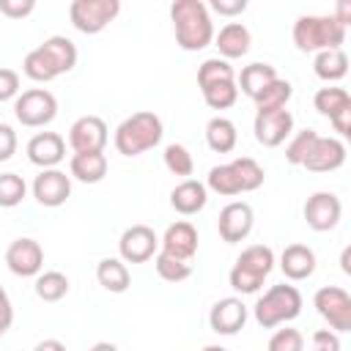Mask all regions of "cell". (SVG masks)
I'll return each instance as SVG.
<instances>
[{"label":"cell","mask_w":351,"mask_h":351,"mask_svg":"<svg viewBox=\"0 0 351 351\" xmlns=\"http://www.w3.org/2000/svg\"><path fill=\"white\" fill-rule=\"evenodd\" d=\"M200 93L211 110H228L239 99V85H236V80H222V82H211V85L200 88Z\"/></svg>","instance_id":"836d02e7"},{"label":"cell","mask_w":351,"mask_h":351,"mask_svg":"<svg viewBox=\"0 0 351 351\" xmlns=\"http://www.w3.org/2000/svg\"><path fill=\"white\" fill-rule=\"evenodd\" d=\"M346 162V143L340 137H315V143L310 145L302 167H307L310 173H332L340 170Z\"/></svg>","instance_id":"2e32d148"},{"label":"cell","mask_w":351,"mask_h":351,"mask_svg":"<svg viewBox=\"0 0 351 351\" xmlns=\"http://www.w3.org/2000/svg\"><path fill=\"white\" fill-rule=\"evenodd\" d=\"M313 71H315V77L324 80V82H337V80H343V77L348 74V58H346L343 47L315 52Z\"/></svg>","instance_id":"484cf974"},{"label":"cell","mask_w":351,"mask_h":351,"mask_svg":"<svg viewBox=\"0 0 351 351\" xmlns=\"http://www.w3.org/2000/svg\"><path fill=\"white\" fill-rule=\"evenodd\" d=\"M5 266L16 277H36L44 269V250L36 239H14L5 250Z\"/></svg>","instance_id":"9a60e30c"},{"label":"cell","mask_w":351,"mask_h":351,"mask_svg":"<svg viewBox=\"0 0 351 351\" xmlns=\"http://www.w3.org/2000/svg\"><path fill=\"white\" fill-rule=\"evenodd\" d=\"M162 134H165L162 118L151 110H140L118 123L112 143L121 156H140V154L156 148L162 143Z\"/></svg>","instance_id":"3957f363"},{"label":"cell","mask_w":351,"mask_h":351,"mask_svg":"<svg viewBox=\"0 0 351 351\" xmlns=\"http://www.w3.org/2000/svg\"><path fill=\"white\" fill-rule=\"evenodd\" d=\"M280 269L288 280L302 282L315 271V252L307 244H288L280 255Z\"/></svg>","instance_id":"cb8c5ba5"},{"label":"cell","mask_w":351,"mask_h":351,"mask_svg":"<svg viewBox=\"0 0 351 351\" xmlns=\"http://www.w3.org/2000/svg\"><path fill=\"white\" fill-rule=\"evenodd\" d=\"M27 184L16 173H0V208H14L25 200Z\"/></svg>","instance_id":"8d00e7d4"},{"label":"cell","mask_w":351,"mask_h":351,"mask_svg":"<svg viewBox=\"0 0 351 351\" xmlns=\"http://www.w3.org/2000/svg\"><path fill=\"white\" fill-rule=\"evenodd\" d=\"M36 11V0H0V14L8 19H25Z\"/></svg>","instance_id":"60d3db41"},{"label":"cell","mask_w":351,"mask_h":351,"mask_svg":"<svg viewBox=\"0 0 351 351\" xmlns=\"http://www.w3.org/2000/svg\"><path fill=\"white\" fill-rule=\"evenodd\" d=\"M255 225V214H252V206L244 203V200H233L228 203L222 211H219V219H217V230H219V239L225 244H239L250 236Z\"/></svg>","instance_id":"4fadbf2b"},{"label":"cell","mask_w":351,"mask_h":351,"mask_svg":"<svg viewBox=\"0 0 351 351\" xmlns=\"http://www.w3.org/2000/svg\"><path fill=\"white\" fill-rule=\"evenodd\" d=\"M346 30L332 14H302L291 27V38L299 52H321L343 47Z\"/></svg>","instance_id":"277c9868"},{"label":"cell","mask_w":351,"mask_h":351,"mask_svg":"<svg viewBox=\"0 0 351 351\" xmlns=\"http://www.w3.org/2000/svg\"><path fill=\"white\" fill-rule=\"evenodd\" d=\"M0 337H3V335H0Z\"/></svg>","instance_id":"816d5d0a"},{"label":"cell","mask_w":351,"mask_h":351,"mask_svg":"<svg viewBox=\"0 0 351 351\" xmlns=\"http://www.w3.org/2000/svg\"><path fill=\"white\" fill-rule=\"evenodd\" d=\"M14 324V307H11V299L5 293V288L0 285V335Z\"/></svg>","instance_id":"7dc6e473"},{"label":"cell","mask_w":351,"mask_h":351,"mask_svg":"<svg viewBox=\"0 0 351 351\" xmlns=\"http://www.w3.org/2000/svg\"><path fill=\"white\" fill-rule=\"evenodd\" d=\"M340 269H343L346 274H351V247H346V250L340 252Z\"/></svg>","instance_id":"681fc988"},{"label":"cell","mask_w":351,"mask_h":351,"mask_svg":"<svg viewBox=\"0 0 351 351\" xmlns=\"http://www.w3.org/2000/svg\"><path fill=\"white\" fill-rule=\"evenodd\" d=\"M315 313L329 324L335 332H351V296L340 285H324L313 296Z\"/></svg>","instance_id":"9c48e42d"},{"label":"cell","mask_w":351,"mask_h":351,"mask_svg":"<svg viewBox=\"0 0 351 351\" xmlns=\"http://www.w3.org/2000/svg\"><path fill=\"white\" fill-rule=\"evenodd\" d=\"M77 66V47L66 36H49L44 44L30 49L22 60V71L33 82H52L60 74H69Z\"/></svg>","instance_id":"7a4b0ae2"},{"label":"cell","mask_w":351,"mask_h":351,"mask_svg":"<svg viewBox=\"0 0 351 351\" xmlns=\"http://www.w3.org/2000/svg\"><path fill=\"white\" fill-rule=\"evenodd\" d=\"M159 250H165V252H170L176 258L192 261L195 252H197V230H195V225L186 222V219H178V222L167 225V230L159 239Z\"/></svg>","instance_id":"ffe728a7"},{"label":"cell","mask_w":351,"mask_h":351,"mask_svg":"<svg viewBox=\"0 0 351 351\" xmlns=\"http://www.w3.org/2000/svg\"><path fill=\"white\" fill-rule=\"evenodd\" d=\"M340 217H343V203L335 192H313L304 203V222L315 233H326L337 228Z\"/></svg>","instance_id":"7c38bea8"},{"label":"cell","mask_w":351,"mask_h":351,"mask_svg":"<svg viewBox=\"0 0 351 351\" xmlns=\"http://www.w3.org/2000/svg\"><path fill=\"white\" fill-rule=\"evenodd\" d=\"M156 250L159 236L148 225H132L118 239V258H123L126 263H145L156 255Z\"/></svg>","instance_id":"8fae6325"},{"label":"cell","mask_w":351,"mask_h":351,"mask_svg":"<svg viewBox=\"0 0 351 351\" xmlns=\"http://www.w3.org/2000/svg\"><path fill=\"white\" fill-rule=\"evenodd\" d=\"M247 5H250V0H208V11H214L219 16H228V19L244 14Z\"/></svg>","instance_id":"7bdbcfd3"},{"label":"cell","mask_w":351,"mask_h":351,"mask_svg":"<svg viewBox=\"0 0 351 351\" xmlns=\"http://www.w3.org/2000/svg\"><path fill=\"white\" fill-rule=\"evenodd\" d=\"M69 293V277L63 271H38L36 274V296L41 302H60Z\"/></svg>","instance_id":"d6a6232c"},{"label":"cell","mask_w":351,"mask_h":351,"mask_svg":"<svg viewBox=\"0 0 351 351\" xmlns=\"http://www.w3.org/2000/svg\"><path fill=\"white\" fill-rule=\"evenodd\" d=\"M69 176L82 184H99L107 176L104 151H74V156L69 159Z\"/></svg>","instance_id":"603a6c76"},{"label":"cell","mask_w":351,"mask_h":351,"mask_svg":"<svg viewBox=\"0 0 351 351\" xmlns=\"http://www.w3.org/2000/svg\"><path fill=\"white\" fill-rule=\"evenodd\" d=\"M274 269V252L266 244H250L241 250V255L236 258L228 282L236 293H258L263 288V280L271 274Z\"/></svg>","instance_id":"5b68a950"},{"label":"cell","mask_w":351,"mask_h":351,"mask_svg":"<svg viewBox=\"0 0 351 351\" xmlns=\"http://www.w3.org/2000/svg\"><path fill=\"white\" fill-rule=\"evenodd\" d=\"M107 123L99 115H82L69 126V145L71 151H104L110 134Z\"/></svg>","instance_id":"ac0fdd59"},{"label":"cell","mask_w":351,"mask_h":351,"mask_svg":"<svg viewBox=\"0 0 351 351\" xmlns=\"http://www.w3.org/2000/svg\"><path fill=\"white\" fill-rule=\"evenodd\" d=\"M16 154V132L8 123H0V162H8Z\"/></svg>","instance_id":"f6af8a7d"},{"label":"cell","mask_w":351,"mask_h":351,"mask_svg":"<svg viewBox=\"0 0 351 351\" xmlns=\"http://www.w3.org/2000/svg\"><path fill=\"white\" fill-rule=\"evenodd\" d=\"M206 186H208L211 192L222 195V197H236V195L244 192V189H241V181H239V173H236V167H233V162L211 167L208 176H206Z\"/></svg>","instance_id":"f1b7e54d"},{"label":"cell","mask_w":351,"mask_h":351,"mask_svg":"<svg viewBox=\"0 0 351 351\" xmlns=\"http://www.w3.org/2000/svg\"><path fill=\"white\" fill-rule=\"evenodd\" d=\"M313 107L318 110V115L329 118V115H335L337 110L351 107V96H348L346 88H337V85H329V82H326V88H318V90H315Z\"/></svg>","instance_id":"1f68e13d"},{"label":"cell","mask_w":351,"mask_h":351,"mask_svg":"<svg viewBox=\"0 0 351 351\" xmlns=\"http://www.w3.org/2000/svg\"><path fill=\"white\" fill-rule=\"evenodd\" d=\"M247 304L239 299V296H228V299H219L214 302L211 313H208V326L214 335H222V337H230V335H239L247 324Z\"/></svg>","instance_id":"e0dca14e"},{"label":"cell","mask_w":351,"mask_h":351,"mask_svg":"<svg viewBox=\"0 0 351 351\" xmlns=\"http://www.w3.org/2000/svg\"><path fill=\"white\" fill-rule=\"evenodd\" d=\"M170 22H173L176 44L184 52L206 49L214 41L211 11L203 0H173L170 3Z\"/></svg>","instance_id":"6da1fadb"},{"label":"cell","mask_w":351,"mask_h":351,"mask_svg":"<svg viewBox=\"0 0 351 351\" xmlns=\"http://www.w3.org/2000/svg\"><path fill=\"white\" fill-rule=\"evenodd\" d=\"M19 96V74L14 69L0 66V101H11Z\"/></svg>","instance_id":"b9f144b4"},{"label":"cell","mask_w":351,"mask_h":351,"mask_svg":"<svg viewBox=\"0 0 351 351\" xmlns=\"http://www.w3.org/2000/svg\"><path fill=\"white\" fill-rule=\"evenodd\" d=\"M206 143L214 154H230L239 143V132H236V123L225 115H217L206 123Z\"/></svg>","instance_id":"4316f807"},{"label":"cell","mask_w":351,"mask_h":351,"mask_svg":"<svg viewBox=\"0 0 351 351\" xmlns=\"http://www.w3.org/2000/svg\"><path fill=\"white\" fill-rule=\"evenodd\" d=\"M154 266H156V274H159L165 282H184V280H189V274H192V263H189V261L176 258V255H170V252H165V250H156Z\"/></svg>","instance_id":"4dcf8cb0"},{"label":"cell","mask_w":351,"mask_h":351,"mask_svg":"<svg viewBox=\"0 0 351 351\" xmlns=\"http://www.w3.org/2000/svg\"><path fill=\"white\" fill-rule=\"evenodd\" d=\"M252 132L255 140L263 148H277L282 145L291 132H293V115L288 107H274V110H258L255 121H252Z\"/></svg>","instance_id":"30bf717a"},{"label":"cell","mask_w":351,"mask_h":351,"mask_svg":"<svg viewBox=\"0 0 351 351\" xmlns=\"http://www.w3.org/2000/svg\"><path fill=\"white\" fill-rule=\"evenodd\" d=\"M165 167L173 173V176H178V178H189L192 173H195V159H192V154H189V148L186 145H181V143H170L167 148H165Z\"/></svg>","instance_id":"d590c367"},{"label":"cell","mask_w":351,"mask_h":351,"mask_svg":"<svg viewBox=\"0 0 351 351\" xmlns=\"http://www.w3.org/2000/svg\"><path fill=\"white\" fill-rule=\"evenodd\" d=\"M329 121H332V126H335V132L340 134V137H348L351 132V107H343V110H337L335 115H329Z\"/></svg>","instance_id":"bcb514c9"},{"label":"cell","mask_w":351,"mask_h":351,"mask_svg":"<svg viewBox=\"0 0 351 351\" xmlns=\"http://www.w3.org/2000/svg\"><path fill=\"white\" fill-rule=\"evenodd\" d=\"M25 151L36 167H58L66 159V140L58 132H38L27 140Z\"/></svg>","instance_id":"d6986e66"},{"label":"cell","mask_w":351,"mask_h":351,"mask_svg":"<svg viewBox=\"0 0 351 351\" xmlns=\"http://www.w3.org/2000/svg\"><path fill=\"white\" fill-rule=\"evenodd\" d=\"M304 348V337L299 329H277L271 337H269V351H302Z\"/></svg>","instance_id":"ab89813d"},{"label":"cell","mask_w":351,"mask_h":351,"mask_svg":"<svg viewBox=\"0 0 351 351\" xmlns=\"http://www.w3.org/2000/svg\"><path fill=\"white\" fill-rule=\"evenodd\" d=\"M222 80H236V71L230 66V60L225 58H206L197 66V88H206L211 82H222Z\"/></svg>","instance_id":"e575fe53"},{"label":"cell","mask_w":351,"mask_h":351,"mask_svg":"<svg viewBox=\"0 0 351 351\" xmlns=\"http://www.w3.org/2000/svg\"><path fill=\"white\" fill-rule=\"evenodd\" d=\"M118 14H121V0H71L69 5L71 25L85 36L101 33L110 22H115Z\"/></svg>","instance_id":"52a82bcc"},{"label":"cell","mask_w":351,"mask_h":351,"mask_svg":"<svg viewBox=\"0 0 351 351\" xmlns=\"http://www.w3.org/2000/svg\"><path fill=\"white\" fill-rule=\"evenodd\" d=\"M343 27H348L351 25V0H337V5H335V14H332Z\"/></svg>","instance_id":"c3c4849f"},{"label":"cell","mask_w":351,"mask_h":351,"mask_svg":"<svg viewBox=\"0 0 351 351\" xmlns=\"http://www.w3.org/2000/svg\"><path fill=\"white\" fill-rule=\"evenodd\" d=\"M14 115L22 126H30V129H38V126H47L55 121L58 115V99L47 90V88H30V90H22L16 99H14Z\"/></svg>","instance_id":"ba28073f"},{"label":"cell","mask_w":351,"mask_h":351,"mask_svg":"<svg viewBox=\"0 0 351 351\" xmlns=\"http://www.w3.org/2000/svg\"><path fill=\"white\" fill-rule=\"evenodd\" d=\"M96 280L110 293H123L132 285V274H129V266H126L123 258H104V261H99Z\"/></svg>","instance_id":"d4e9b609"},{"label":"cell","mask_w":351,"mask_h":351,"mask_svg":"<svg viewBox=\"0 0 351 351\" xmlns=\"http://www.w3.org/2000/svg\"><path fill=\"white\" fill-rule=\"evenodd\" d=\"M299 313H302V293L296 285H285V282L271 285L263 296H258V302L252 307V315H255L258 326H263V329L288 324Z\"/></svg>","instance_id":"8992f818"},{"label":"cell","mask_w":351,"mask_h":351,"mask_svg":"<svg viewBox=\"0 0 351 351\" xmlns=\"http://www.w3.org/2000/svg\"><path fill=\"white\" fill-rule=\"evenodd\" d=\"M315 137H318V132H315V129L291 132V140H288V145H285V162H288V165L302 167V162H304V156H307L310 145L315 143Z\"/></svg>","instance_id":"74e56055"},{"label":"cell","mask_w":351,"mask_h":351,"mask_svg":"<svg viewBox=\"0 0 351 351\" xmlns=\"http://www.w3.org/2000/svg\"><path fill=\"white\" fill-rule=\"evenodd\" d=\"M274 77H277V69L271 63H250V66L241 69V74H236V85L244 96L255 99Z\"/></svg>","instance_id":"83f0119b"},{"label":"cell","mask_w":351,"mask_h":351,"mask_svg":"<svg viewBox=\"0 0 351 351\" xmlns=\"http://www.w3.org/2000/svg\"><path fill=\"white\" fill-rule=\"evenodd\" d=\"M293 96V85L282 77H274L252 101H255V110H274V107H288Z\"/></svg>","instance_id":"f546056e"},{"label":"cell","mask_w":351,"mask_h":351,"mask_svg":"<svg viewBox=\"0 0 351 351\" xmlns=\"http://www.w3.org/2000/svg\"><path fill=\"white\" fill-rule=\"evenodd\" d=\"M206 203H208V186L203 181H195V178H184L170 192V206L184 217H192V214L203 211Z\"/></svg>","instance_id":"7402d4cb"},{"label":"cell","mask_w":351,"mask_h":351,"mask_svg":"<svg viewBox=\"0 0 351 351\" xmlns=\"http://www.w3.org/2000/svg\"><path fill=\"white\" fill-rule=\"evenodd\" d=\"M233 167H236V173H239V181H241V189H244V192H255V189L263 184V178H266L263 167H261L252 156H239V159H233Z\"/></svg>","instance_id":"f35d334b"},{"label":"cell","mask_w":351,"mask_h":351,"mask_svg":"<svg viewBox=\"0 0 351 351\" xmlns=\"http://www.w3.org/2000/svg\"><path fill=\"white\" fill-rule=\"evenodd\" d=\"M44 348H55V351H63L66 346H63L60 340H41V343H36V351H44Z\"/></svg>","instance_id":"f907efd6"},{"label":"cell","mask_w":351,"mask_h":351,"mask_svg":"<svg viewBox=\"0 0 351 351\" xmlns=\"http://www.w3.org/2000/svg\"><path fill=\"white\" fill-rule=\"evenodd\" d=\"M69 195H71V176H66L58 167H41V173L33 178V197L47 208L63 206Z\"/></svg>","instance_id":"5bb4252c"},{"label":"cell","mask_w":351,"mask_h":351,"mask_svg":"<svg viewBox=\"0 0 351 351\" xmlns=\"http://www.w3.org/2000/svg\"><path fill=\"white\" fill-rule=\"evenodd\" d=\"M313 348L315 351H340V337L335 329H318L313 332Z\"/></svg>","instance_id":"ee69618b"},{"label":"cell","mask_w":351,"mask_h":351,"mask_svg":"<svg viewBox=\"0 0 351 351\" xmlns=\"http://www.w3.org/2000/svg\"><path fill=\"white\" fill-rule=\"evenodd\" d=\"M211 44L219 49V58L236 60V58H244L250 52L252 36H250V30L241 22H228V25L219 27V33H214V41Z\"/></svg>","instance_id":"44dd1931"}]
</instances>
